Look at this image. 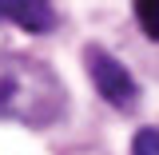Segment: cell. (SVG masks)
<instances>
[{
    "label": "cell",
    "instance_id": "6da1fadb",
    "mask_svg": "<svg viewBox=\"0 0 159 155\" xmlns=\"http://www.w3.org/2000/svg\"><path fill=\"white\" fill-rule=\"evenodd\" d=\"M64 107L68 92L48 64L28 56H0V119L44 127L64 119Z\"/></svg>",
    "mask_w": 159,
    "mask_h": 155
},
{
    "label": "cell",
    "instance_id": "3957f363",
    "mask_svg": "<svg viewBox=\"0 0 159 155\" xmlns=\"http://www.w3.org/2000/svg\"><path fill=\"white\" fill-rule=\"evenodd\" d=\"M0 16H12L20 28H28V32H52V28L60 24L56 8L44 4V0H28V4H0Z\"/></svg>",
    "mask_w": 159,
    "mask_h": 155
},
{
    "label": "cell",
    "instance_id": "5b68a950",
    "mask_svg": "<svg viewBox=\"0 0 159 155\" xmlns=\"http://www.w3.org/2000/svg\"><path fill=\"white\" fill-rule=\"evenodd\" d=\"M131 155H159V127H139L131 135Z\"/></svg>",
    "mask_w": 159,
    "mask_h": 155
},
{
    "label": "cell",
    "instance_id": "277c9868",
    "mask_svg": "<svg viewBox=\"0 0 159 155\" xmlns=\"http://www.w3.org/2000/svg\"><path fill=\"white\" fill-rule=\"evenodd\" d=\"M135 20L143 28V36L159 40V0H139L135 4Z\"/></svg>",
    "mask_w": 159,
    "mask_h": 155
},
{
    "label": "cell",
    "instance_id": "7a4b0ae2",
    "mask_svg": "<svg viewBox=\"0 0 159 155\" xmlns=\"http://www.w3.org/2000/svg\"><path fill=\"white\" fill-rule=\"evenodd\" d=\"M84 68H88V76H92V84H96V92L111 107H131L139 99V84L131 80V72L119 64L111 52H103V48H84Z\"/></svg>",
    "mask_w": 159,
    "mask_h": 155
}]
</instances>
